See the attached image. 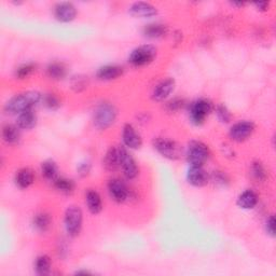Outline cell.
Segmentation results:
<instances>
[{"mask_svg": "<svg viewBox=\"0 0 276 276\" xmlns=\"http://www.w3.org/2000/svg\"><path fill=\"white\" fill-rule=\"evenodd\" d=\"M41 101V94L37 91H27L16 95L5 106V111L9 114H20L33 109Z\"/></svg>", "mask_w": 276, "mask_h": 276, "instance_id": "6da1fadb", "label": "cell"}, {"mask_svg": "<svg viewBox=\"0 0 276 276\" xmlns=\"http://www.w3.org/2000/svg\"><path fill=\"white\" fill-rule=\"evenodd\" d=\"M117 119V109L109 103H103L96 107L94 111V126L99 130L110 128Z\"/></svg>", "mask_w": 276, "mask_h": 276, "instance_id": "7a4b0ae2", "label": "cell"}, {"mask_svg": "<svg viewBox=\"0 0 276 276\" xmlns=\"http://www.w3.org/2000/svg\"><path fill=\"white\" fill-rule=\"evenodd\" d=\"M187 161L191 166H203L209 159L210 152L208 147L202 141L192 140L187 148Z\"/></svg>", "mask_w": 276, "mask_h": 276, "instance_id": "3957f363", "label": "cell"}, {"mask_svg": "<svg viewBox=\"0 0 276 276\" xmlns=\"http://www.w3.org/2000/svg\"><path fill=\"white\" fill-rule=\"evenodd\" d=\"M83 222V213L77 205H70L65 211L64 224L67 233L71 237H76L81 232Z\"/></svg>", "mask_w": 276, "mask_h": 276, "instance_id": "277c9868", "label": "cell"}, {"mask_svg": "<svg viewBox=\"0 0 276 276\" xmlns=\"http://www.w3.org/2000/svg\"><path fill=\"white\" fill-rule=\"evenodd\" d=\"M154 148L163 158L168 160H178L182 155V148L175 140L165 137H157L154 139Z\"/></svg>", "mask_w": 276, "mask_h": 276, "instance_id": "5b68a950", "label": "cell"}, {"mask_svg": "<svg viewBox=\"0 0 276 276\" xmlns=\"http://www.w3.org/2000/svg\"><path fill=\"white\" fill-rule=\"evenodd\" d=\"M157 57V49L151 44H144L133 50L130 54L129 62L135 67H142L152 63Z\"/></svg>", "mask_w": 276, "mask_h": 276, "instance_id": "8992f818", "label": "cell"}, {"mask_svg": "<svg viewBox=\"0 0 276 276\" xmlns=\"http://www.w3.org/2000/svg\"><path fill=\"white\" fill-rule=\"evenodd\" d=\"M211 110V103L207 100L201 99L193 102L189 107V114L192 123H194L195 126H202Z\"/></svg>", "mask_w": 276, "mask_h": 276, "instance_id": "52a82bcc", "label": "cell"}, {"mask_svg": "<svg viewBox=\"0 0 276 276\" xmlns=\"http://www.w3.org/2000/svg\"><path fill=\"white\" fill-rule=\"evenodd\" d=\"M119 154H120V167L122 168L123 174L129 180L135 179L138 176V166L137 163L131 156L129 151L124 147H119Z\"/></svg>", "mask_w": 276, "mask_h": 276, "instance_id": "ba28073f", "label": "cell"}, {"mask_svg": "<svg viewBox=\"0 0 276 276\" xmlns=\"http://www.w3.org/2000/svg\"><path fill=\"white\" fill-rule=\"evenodd\" d=\"M254 132H255V124L253 122L241 121V122L235 123L234 126L230 129L229 135L232 140L242 142L251 137Z\"/></svg>", "mask_w": 276, "mask_h": 276, "instance_id": "9c48e42d", "label": "cell"}, {"mask_svg": "<svg viewBox=\"0 0 276 276\" xmlns=\"http://www.w3.org/2000/svg\"><path fill=\"white\" fill-rule=\"evenodd\" d=\"M108 192L112 200L117 203H123L129 199L130 191L127 185L119 178H112L108 182Z\"/></svg>", "mask_w": 276, "mask_h": 276, "instance_id": "30bf717a", "label": "cell"}, {"mask_svg": "<svg viewBox=\"0 0 276 276\" xmlns=\"http://www.w3.org/2000/svg\"><path fill=\"white\" fill-rule=\"evenodd\" d=\"M54 16L59 22H71L76 19L77 9L70 3H59L54 7Z\"/></svg>", "mask_w": 276, "mask_h": 276, "instance_id": "8fae6325", "label": "cell"}, {"mask_svg": "<svg viewBox=\"0 0 276 276\" xmlns=\"http://www.w3.org/2000/svg\"><path fill=\"white\" fill-rule=\"evenodd\" d=\"M129 11L131 15L139 17V19H149L158 14V9L154 5L145 2L134 3L130 7Z\"/></svg>", "mask_w": 276, "mask_h": 276, "instance_id": "7c38bea8", "label": "cell"}, {"mask_svg": "<svg viewBox=\"0 0 276 276\" xmlns=\"http://www.w3.org/2000/svg\"><path fill=\"white\" fill-rule=\"evenodd\" d=\"M187 180L194 187H204L209 181V176L203 166H191L187 173Z\"/></svg>", "mask_w": 276, "mask_h": 276, "instance_id": "4fadbf2b", "label": "cell"}, {"mask_svg": "<svg viewBox=\"0 0 276 276\" xmlns=\"http://www.w3.org/2000/svg\"><path fill=\"white\" fill-rule=\"evenodd\" d=\"M122 139L124 145H126L130 149H139L142 145V140L140 135L136 132L134 127L131 126V124H126L123 127L122 131Z\"/></svg>", "mask_w": 276, "mask_h": 276, "instance_id": "5bb4252c", "label": "cell"}, {"mask_svg": "<svg viewBox=\"0 0 276 276\" xmlns=\"http://www.w3.org/2000/svg\"><path fill=\"white\" fill-rule=\"evenodd\" d=\"M175 88V80L168 78L160 82L152 92V99L157 102H162L166 100L172 94Z\"/></svg>", "mask_w": 276, "mask_h": 276, "instance_id": "9a60e30c", "label": "cell"}, {"mask_svg": "<svg viewBox=\"0 0 276 276\" xmlns=\"http://www.w3.org/2000/svg\"><path fill=\"white\" fill-rule=\"evenodd\" d=\"M103 164L105 168L108 172H114L120 167V154H119V147H111L107 151Z\"/></svg>", "mask_w": 276, "mask_h": 276, "instance_id": "2e32d148", "label": "cell"}, {"mask_svg": "<svg viewBox=\"0 0 276 276\" xmlns=\"http://www.w3.org/2000/svg\"><path fill=\"white\" fill-rule=\"evenodd\" d=\"M97 78L103 81H111L120 78L123 75V68L117 65H106L97 71Z\"/></svg>", "mask_w": 276, "mask_h": 276, "instance_id": "e0dca14e", "label": "cell"}, {"mask_svg": "<svg viewBox=\"0 0 276 276\" xmlns=\"http://www.w3.org/2000/svg\"><path fill=\"white\" fill-rule=\"evenodd\" d=\"M86 206L93 215H97L103 210V202L101 195L95 190H88L85 195Z\"/></svg>", "mask_w": 276, "mask_h": 276, "instance_id": "ac0fdd59", "label": "cell"}, {"mask_svg": "<svg viewBox=\"0 0 276 276\" xmlns=\"http://www.w3.org/2000/svg\"><path fill=\"white\" fill-rule=\"evenodd\" d=\"M37 124V115L33 109L26 110L20 114H17L16 126L23 130H32Z\"/></svg>", "mask_w": 276, "mask_h": 276, "instance_id": "d6986e66", "label": "cell"}, {"mask_svg": "<svg viewBox=\"0 0 276 276\" xmlns=\"http://www.w3.org/2000/svg\"><path fill=\"white\" fill-rule=\"evenodd\" d=\"M35 176L33 171L28 167H24L16 173L15 183L21 189H27L34 183Z\"/></svg>", "mask_w": 276, "mask_h": 276, "instance_id": "ffe728a7", "label": "cell"}, {"mask_svg": "<svg viewBox=\"0 0 276 276\" xmlns=\"http://www.w3.org/2000/svg\"><path fill=\"white\" fill-rule=\"evenodd\" d=\"M20 128L12 124H7L3 128V139L8 145H17L21 139Z\"/></svg>", "mask_w": 276, "mask_h": 276, "instance_id": "44dd1931", "label": "cell"}, {"mask_svg": "<svg viewBox=\"0 0 276 276\" xmlns=\"http://www.w3.org/2000/svg\"><path fill=\"white\" fill-rule=\"evenodd\" d=\"M258 203V195L253 190H246L237 198V205L243 209H253Z\"/></svg>", "mask_w": 276, "mask_h": 276, "instance_id": "7402d4cb", "label": "cell"}, {"mask_svg": "<svg viewBox=\"0 0 276 276\" xmlns=\"http://www.w3.org/2000/svg\"><path fill=\"white\" fill-rule=\"evenodd\" d=\"M51 222H52V219L49 213L39 212L37 213V215H35L33 219V226L37 232L44 233V232H47L49 228L51 227Z\"/></svg>", "mask_w": 276, "mask_h": 276, "instance_id": "603a6c76", "label": "cell"}, {"mask_svg": "<svg viewBox=\"0 0 276 276\" xmlns=\"http://www.w3.org/2000/svg\"><path fill=\"white\" fill-rule=\"evenodd\" d=\"M41 173L47 180L54 182L58 178V167L54 161L47 160L41 164Z\"/></svg>", "mask_w": 276, "mask_h": 276, "instance_id": "cb8c5ba5", "label": "cell"}, {"mask_svg": "<svg viewBox=\"0 0 276 276\" xmlns=\"http://www.w3.org/2000/svg\"><path fill=\"white\" fill-rule=\"evenodd\" d=\"M167 33V27L163 24H149L144 28V35L145 37L150 39H158L165 36Z\"/></svg>", "mask_w": 276, "mask_h": 276, "instance_id": "d4e9b609", "label": "cell"}, {"mask_svg": "<svg viewBox=\"0 0 276 276\" xmlns=\"http://www.w3.org/2000/svg\"><path fill=\"white\" fill-rule=\"evenodd\" d=\"M47 75L53 80H63L67 75V68L63 63H51L47 67Z\"/></svg>", "mask_w": 276, "mask_h": 276, "instance_id": "484cf974", "label": "cell"}, {"mask_svg": "<svg viewBox=\"0 0 276 276\" xmlns=\"http://www.w3.org/2000/svg\"><path fill=\"white\" fill-rule=\"evenodd\" d=\"M51 266H52L51 259L47 255L39 256L35 263L36 272H37V274L39 275H48L51 271Z\"/></svg>", "mask_w": 276, "mask_h": 276, "instance_id": "4316f807", "label": "cell"}, {"mask_svg": "<svg viewBox=\"0 0 276 276\" xmlns=\"http://www.w3.org/2000/svg\"><path fill=\"white\" fill-rule=\"evenodd\" d=\"M53 183H54V187L56 188V190L60 191L62 193H64V194H70V193H73L75 190V182L73 180L67 179V178L58 177Z\"/></svg>", "mask_w": 276, "mask_h": 276, "instance_id": "83f0119b", "label": "cell"}, {"mask_svg": "<svg viewBox=\"0 0 276 276\" xmlns=\"http://www.w3.org/2000/svg\"><path fill=\"white\" fill-rule=\"evenodd\" d=\"M252 175L257 181H264L268 177L265 167L260 162H254L252 165Z\"/></svg>", "mask_w": 276, "mask_h": 276, "instance_id": "f1b7e54d", "label": "cell"}, {"mask_svg": "<svg viewBox=\"0 0 276 276\" xmlns=\"http://www.w3.org/2000/svg\"><path fill=\"white\" fill-rule=\"evenodd\" d=\"M87 77L85 76H75L71 79V87L74 88L75 92H81L87 86Z\"/></svg>", "mask_w": 276, "mask_h": 276, "instance_id": "f546056e", "label": "cell"}, {"mask_svg": "<svg viewBox=\"0 0 276 276\" xmlns=\"http://www.w3.org/2000/svg\"><path fill=\"white\" fill-rule=\"evenodd\" d=\"M35 70H36V65L35 64H33V63L24 64V65L20 66L19 68L16 69L15 76L19 79H25V78L29 77Z\"/></svg>", "mask_w": 276, "mask_h": 276, "instance_id": "4dcf8cb0", "label": "cell"}, {"mask_svg": "<svg viewBox=\"0 0 276 276\" xmlns=\"http://www.w3.org/2000/svg\"><path fill=\"white\" fill-rule=\"evenodd\" d=\"M43 104L50 110H56L60 107V102L58 97L54 94H47L43 96Z\"/></svg>", "mask_w": 276, "mask_h": 276, "instance_id": "1f68e13d", "label": "cell"}, {"mask_svg": "<svg viewBox=\"0 0 276 276\" xmlns=\"http://www.w3.org/2000/svg\"><path fill=\"white\" fill-rule=\"evenodd\" d=\"M216 114L218 120L221 123H229L231 121V118H232L231 112L225 105H218L216 107Z\"/></svg>", "mask_w": 276, "mask_h": 276, "instance_id": "d6a6232c", "label": "cell"}, {"mask_svg": "<svg viewBox=\"0 0 276 276\" xmlns=\"http://www.w3.org/2000/svg\"><path fill=\"white\" fill-rule=\"evenodd\" d=\"M185 106V101L181 99H174L170 103H167V110L170 112H175L180 110Z\"/></svg>", "mask_w": 276, "mask_h": 276, "instance_id": "836d02e7", "label": "cell"}, {"mask_svg": "<svg viewBox=\"0 0 276 276\" xmlns=\"http://www.w3.org/2000/svg\"><path fill=\"white\" fill-rule=\"evenodd\" d=\"M265 230L269 235L275 236V218L274 215H271L265 221Z\"/></svg>", "mask_w": 276, "mask_h": 276, "instance_id": "e575fe53", "label": "cell"}, {"mask_svg": "<svg viewBox=\"0 0 276 276\" xmlns=\"http://www.w3.org/2000/svg\"><path fill=\"white\" fill-rule=\"evenodd\" d=\"M78 172L80 174V176L82 177H85L86 175H88V173L91 172V165L90 163H82L79 165V168H78Z\"/></svg>", "mask_w": 276, "mask_h": 276, "instance_id": "d590c367", "label": "cell"}, {"mask_svg": "<svg viewBox=\"0 0 276 276\" xmlns=\"http://www.w3.org/2000/svg\"><path fill=\"white\" fill-rule=\"evenodd\" d=\"M213 180H215V182L221 185V186H225L228 181V179L226 178V176L220 173V172H215V174H213Z\"/></svg>", "mask_w": 276, "mask_h": 276, "instance_id": "8d00e7d4", "label": "cell"}, {"mask_svg": "<svg viewBox=\"0 0 276 276\" xmlns=\"http://www.w3.org/2000/svg\"><path fill=\"white\" fill-rule=\"evenodd\" d=\"M269 6H270V3L268 2H260V3L255 4L257 10H259V11H266L269 9Z\"/></svg>", "mask_w": 276, "mask_h": 276, "instance_id": "74e56055", "label": "cell"}, {"mask_svg": "<svg viewBox=\"0 0 276 276\" xmlns=\"http://www.w3.org/2000/svg\"><path fill=\"white\" fill-rule=\"evenodd\" d=\"M233 6H237V7H243L244 4L243 3H232Z\"/></svg>", "mask_w": 276, "mask_h": 276, "instance_id": "f35d334b", "label": "cell"}]
</instances>
